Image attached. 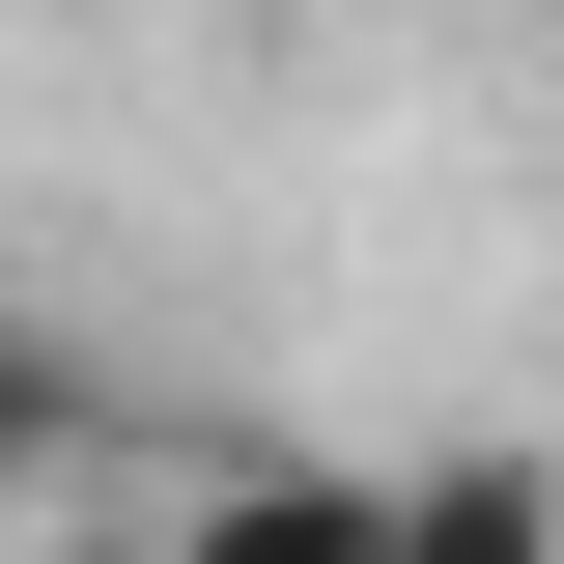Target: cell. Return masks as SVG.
<instances>
[{"instance_id": "cell-1", "label": "cell", "mask_w": 564, "mask_h": 564, "mask_svg": "<svg viewBox=\"0 0 564 564\" xmlns=\"http://www.w3.org/2000/svg\"><path fill=\"white\" fill-rule=\"evenodd\" d=\"M170 564H395V480H339V452H198V480H170Z\"/></svg>"}, {"instance_id": "cell-2", "label": "cell", "mask_w": 564, "mask_h": 564, "mask_svg": "<svg viewBox=\"0 0 564 564\" xmlns=\"http://www.w3.org/2000/svg\"><path fill=\"white\" fill-rule=\"evenodd\" d=\"M395 564H564V452H536V423L395 452Z\"/></svg>"}, {"instance_id": "cell-3", "label": "cell", "mask_w": 564, "mask_h": 564, "mask_svg": "<svg viewBox=\"0 0 564 564\" xmlns=\"http://www.w3.org/2000/svg\"><path fill=\"white\" fill-rule=\"evenodd\" d=\"M85 452H113V339L0 282V508H29V480H85Z\"/></svg>"}]
</instances>
